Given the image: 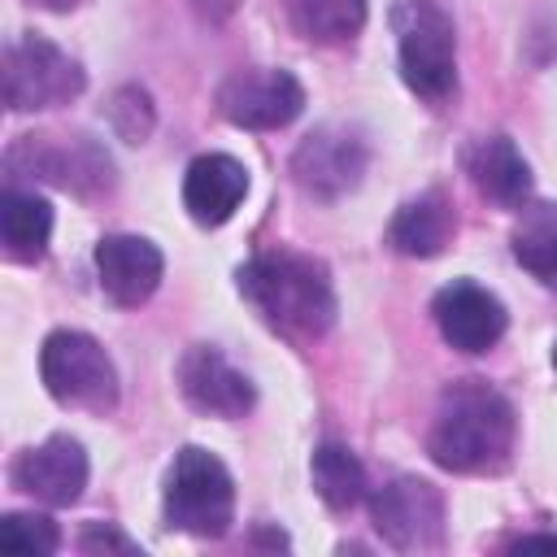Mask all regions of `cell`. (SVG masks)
Listing matches in <instances>:
<instances>
[{
  "mask_svg": "<svg viewBox=\"0 0 557 557\" xmlns=\"http://www.w3.org/2000/svg\"><path fill=\"white\" fill-rule=\"evenodd\" d=\"M370 148L357 131L348 126H318L313 135H305L292 152V178L300 191L318 196V200H335L344 191H352L366 174Z\"/></svg>",
  "mask_w": 557,
  "mask_h": 557,
  "instance_id": "obj_9",
  "label": "cell"
},
{
  "mask_svg": "<svg viewBox=\"0 0 557 557\" xmlns=\"http://www.w3.org/2000/svg\"><path fill=\"white\" fill-rule=\"evenodd\" d=\"M466 174L487 200L505 209H522L531 200V165L509 135H483L466 152Z\"/></svg>",
  "mask_w": 557,
  "mask_h": 557,
  "instance_id": "obj_16",
  "label": "cell"
},
{
  "mask_svg": "<svg viewBox=\"0 0 557 557\" xmlns=\"http://www.w3.org/2000/svg\"><path fill=\"white\" fill-rule=\"evenodd\" d=\"M0 78H4V104L13 113L70 104L87 87L83 65L65 48H57L52 39H39V35H22L4 48Z\"/></svg>",
  "mask_w": 557,
  "mask_h": 557,
  "instance_id": "obj_6",
  "label": "cell"
},
{
  "mask_svg": "<svg viewBox=\"0 0 557 557\" xmlns=\"http://www.w3.org/2000/svg\"><path fill=\"white\" fill-rule=\"evenodd\" d=\"M48 239H52V205L35 191H22V187H9L0 196V244H4V257L9 261H39L48 252Z\"/></svg>",
  "mask_w": 557,
  "mask_h": 557,
  "instance_id": "obj_18",
  "label": "cell"
},
{
  "mask_svg": "<svg viewBox=\"0 0 557 557\" xmlns=\"http://www.w3.org/2000/svg\"><path fill=\"white\" fill-rule=\"evenodd\" d=\"M244 300L278 331L292 339H318L331 331L339 300H335V283L331 270L318 257L305 252H257L239 265L235 274Z\"/></svg>",
  "mask_w": 557,
  "mask_h": 557,
  "instance_id": "obj_1",
  "label": "cell"
},
{
  "mask_svg": "<svg viewBox=\"0 0 557 557\" xmlns=\"http://www.w3.org/2000/svg\"><path fill=\"white\" fill-rule=\"evenodd\" d=\"M96 274H100V287L113 305L139 309L161 287L165 257L144 235H104L96 244Z\"/></svg>",
  "mask_w": 557,
  "mask_h": 557,
  "instance_id": "obj_13",
  "label": "cell"
},
{
  "mask_svg": "<svg viewBox=\"0 0 557 557\" xmlns=\"http://www.w3.org/2000/svg\"><path fill=\"white\" fill-rule=\"evenodd\" d=\"M235 4H239V0H191V9H196L205 22H226V17L235 13Z\"/></svg>",
  "mask_w": 557,
  "mask_h": 557,
  "instance_id": "obj_25",
  "label": "cell"
},
{
  "mask_svg": "<svg viewBox=\"0 0 557 557\" xmlns=\"http://www.w3.org/2000/svg\"><path fill=\"white\" fill-rule=\"evenodd\" d=\"M553 370H557V344H553Z\"/></svg>",
  "mask_w": 557,
  "mask_h": 557,
  "instance_id": "obj_28",
  "label": "cell"
},
{
  "mask_svg": "<svg viewBox=\"0 0 557 557\" xmlns=\"http://www.w3.org/2000/svg\"><path fill=\"white\" fill-rule=\"evenodd\" d=\"M30 4H39V9H52V13H65V9H74L78 0H30Z\"/></svg>",
  "mask_w": 557,
  "mask_h": 557,
  "instance_id": "obj_27",
  "label": "cell"
},
{
  "mask_svg": "<svg viewBox=\"0 0 557 557\" xmlns=\"http://www.w3.org/2000/svg\"><path fill=\"white\" fill-rule=\"evenodd\" d=\"M0 544L22 557H48L61 548V531L44 513H4L0 518Z\"/></svg>",
  "mask_w": 557,
  "mask_h": 557,
  "instance_id": "obj_22",
  "label": "cell"
},
{
  "mask_svg": "<svg viewBox=\"0 0 557 557\" xmlns=\"http://www.w3.org/2000/svg\"><path fill=\"white\" fill-rule=\"evenodd\" d=\"M174 379H178V392L183 400L196 409V413H209V418H244L252 405H257V387L244 370H235L213 344H191L178 366H174Z\"/></svg>",
  "mask_w": 557,
  "mask_h": 557,
  "instance_id": "obj_10",
  "label": "cell"
},
{
  "mask_svg": "<svg viewBox=\"0 0 557 557\" xmlns=\"http://www.w3.org/2000/svg\"><path fill=\"white\" fill-rule=\"evenodd\" d=\"M39 379L57 405L109 413L117 405V370L87 331H52L39 348Z\"/></svg>",
  "mask_w": 557,
  "mask_h": 557,
  "instance_id": "obj_5",
  "label": "cell"
},
{
  "mask_svg": "<svg viewBox=\"0 0 557 557\" xmlns=\"http://www.w3.org/2000/svg\"><path fill=\"white\" fill-rule=\"evenodd\" d=\"M248 196V170L244 161L226 152H205L183 174V205L200 226H222Z\"/></svg>",
  "mask_w": 557,
  "mask_h": 557,
  "instance_id": "obj_14",
  "label": "cell"
},
{
  "mask_svg": "<svg viewBox=\"0 0 557 557\" xmlns=\"http://www.w3.org/2000/svg\"><path fill=\"white\" fill-rule=\"evenodd\" d=\"M309 474H313L318 496L339 513L366 500V470L352 457V448H344V444H322L309 461Z\"/></svg>",
  "mask_w": 557,
  "mask_h": 557,
  "instance_id": "obj_21",
  "label": "cell"
},
{
  "mask_svg": "<svg viewBox=\"0 0 557 557\" xmlns=\"http://www.w3.org/2000/svg\"><path fill=\"white\" fill-rule=\"evenodd\" d=\"M109 122H113V131H117L122 139L144 144V135L152 131V104H148V91H139V87H122V91L113 96V104H109Z\"/></svg>",
  "mask_w": 557,
  "mask_h": 557,
  "instance_id": "obj_23",
  "label": "cell"
},
{
  "mask_svg": "<svg viewBox=\"0 0 557 557\" xmlns=\"http://www.w3.org/2000/svg\"><path fill=\"white\" fill-rule=\"evenodd\" d=\"M287 17L313 44H344L366 26V0H287Z\"/></svg>",
  "mask_w": 557,
  "mask_h": 557,
  "instance_id": "obj_20",
  "label": "cell"
},
{
  "mask_svg": "<svg viewBox=\"0 0 557 557\" xmlns=\"http://www.w3.org/2000/svg\"><path fill=\"white\" fill-rule=\"evenodd\" d=\"M235 518V483L231 470L209 448H178L170 474H165V522L174 531L213 540Z\"/></svg>",
  "mask_w": 557,
  "mask_h": 557,
  "instance_id": "obj_4",
  "label": "cell"
},
{
  "mask_svg": "<svg viewBox=\"0 0 557 557\" xmlns=\"http://www.w3.org/2000/svg\"><path fill=\"white\" fill-rule=\"evenodd\" d=\"M457 231V218H453V205L440 187L405 200L392 222H387V244L400 252V257H435L444 252V244L453 239Z\"/></svg>",
  "mask_w": 557,
  "mask_h": 557,
  "instance_id": "obj_17",
  "label": "cell"
},
{
  "mask_svg": "<svg viewBox=\"0 0 557 557\" xmlns=\"http://www.w3.org/2000/svg\"><path fill=\"white\" fill-rule=\"evenodd\" d=\"M305 109V87L292 70H235L218 87V113L239 131H278Z\"/></svg>",
  "mask_w": 557,
  "mask_h": 557,
  "instance_id": "obj_7",
  "label": "cell"
},
{
  "mask_svg": "<svg viewBox=\"0 0 557 557\" xmlns=\"http://www.w3.org/2000/svg\"><path fill=\"white\" fill-rule=\"evenodd\" d=\"M13 483L39 505H74L87 487V453L74 435H52L13 461Z\"/></svg>",
  "mask_w": 557,
  "mask_h": 557,
  "instance_id": "obj_12",
  "label": "cell"
},
{
  "mask_svg": "<svg viewBox=\"0 0 557 557\" xmlns=\"http://www.w3.org/2000/svg\"><path fill=\"white\" fill-rule=\"evenodd\" d=\"M78 548L83 553H139L122 531H113L109 522H91L83 535H78Z\"/></svg>",
  "mask_w": 557,
  "mask_h": 557,
  "instance_id": "obj_24",
  "label": "cell"
},
{
  "mask_svg": "<svg viewBox=\"0 0 557 557\" xmlns=\"http://www.w3.org/2000/svg\"><path fill=\"white\" fill-rule=\"evenodd\" d=\"M400 78L426 104H444L457 91V30L435 0H400L392 13Z\"/></svg>",
  "mask_w": 557,
  "mask_h": 557,
  "instance_id": "obj_3",
  "label": "cell"
},
{
  "mask_svg": "<svg viewBox=\"0 0 557 557\" xmlns=\"http://www.w3.org/2000/svg\"><path fill=\"white\" fill-rule=\"evenodd\" d=\"M30 152V170H39L44 178H52L57 187L70 191H100L113 183V161L104 148H96L87 135H70L65 144H44V139H26L17 144Z\"/></svg>",
  "mask_w": 557,
  "mask_h": 557,
  "instance_id": "obj_15",
  "label": "cell"
},
{
  "mask_svg": "<svg viewBox=\"0 0 557 557\" xmlns=\"http://www.w3.org/2000/svg\"><path fill=\"white\" fill-rule=\"evenodd\" d=\"M513 257L544 287L557 292V205H522L513 226Z\"/></svg>",
  "mask_w": 557,
  "mask_h": 557,
  "instance_id": "obj_19",
  "label": "cell"
},
{
  "mask_svg": "<svg viewBox=\"0 0 557 557\" xmlns=\"http://www.w3.org/2000/svg\"><path fill=\"white\" fill-rule=\"evenodd\" d=\"M513 431H518L513 405L492 383L461 379V383L444 387L426 448H431L435 466H444V470L483 474V470H500L509 461Z\"/></svg>",
  "mask_w": 557,
  "mask_h": 557,
  "instance_id": "obj_2",
  "label": "cell"
},
{
  "mask_svg": "<svg viewBox=\"0 0 557 557\" xmlns=\"http://www.w3.org/2000/svg\"><path fill=\"white\" fill-rule=\"evenodd\" d=\"M370 518L379 535L400 553H422L444 540V496L418 474H400L370 496Z\"/></svg>",
  "mask_w": 557,
  "mask_h": 557,
  "instance_id": "obj_8",
  "label": "cell"
},
{
  "mask_svg": "<svg viewBox=\"0 0 557 557\" xmlns=\"http://www.w3.org/2000/svg\"><path fill=\"white\" fill-rule=\"evenodd\" d=\"M513 548H518V553H531V548H557V535H522Z\"/></svg>",
  "mask_w": 557,
  "mask_h": 557,
  "instance_id": "obj_26",
  "label": "cell"
},
{
  "mask_svg": "<svg viewBox=\"0 0 557 557\" xmlns=\"http://www.w3.org/2000/svg\"><path fill=\"white\" fill-rule=\"evenodd\" d=\"M431 313H435L440 335H444L457 352H487V348L500 344V335H505V326H509L505 305H500L487 287L466 283V278L440 287L435 300H431Z\"/></svg>",
  "mask_w": 557,
  "mask_h": 557,
  "instance_id": "obj_11",
  "label": "cell"
}]
</instances>
